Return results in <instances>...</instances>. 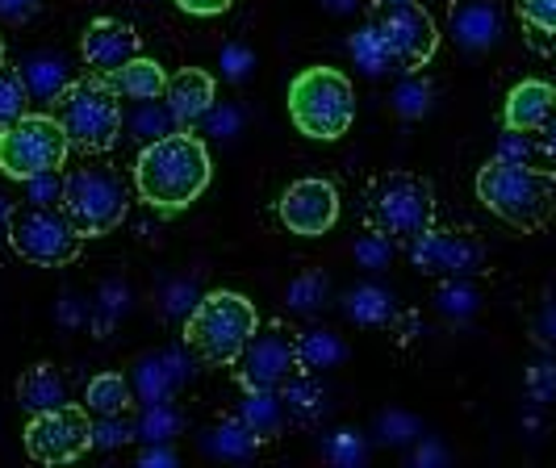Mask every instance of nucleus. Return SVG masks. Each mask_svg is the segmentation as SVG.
Instances as JSON below:
<instances>
[{"label":"nucleus","instance_id":"obj_1","mask_svg":"<svg viewBox=\"0 0 556 468\" xmlns=\"http://www.w3.org/2000/svg\"><path fill=\"white\" fill-rule=\"evenodd\" d=\"M440 51V26L418 0H372L364 29L352 34V59L372 76H415Z\"/></svg>","mask_w":556,"mask_h":468},{"label":"nucleus","instance_id":"obj_2","mask_svg":"<svg viewBox=\"0 0 556 468\" xmlns=\"http://www.w3.org/2000/svg\"><path fill=\"white\" fill-rule=\"evenodd\" d=\"M210 151L189 130L147 142L135 164V189L151 210H185L210 189Z\"/></svg>","mask_w":556,"mask_h":468},{"label":"nucleus","instance_id":"obj_3","mask_svg":"<svg viewBox=\"0 0 556 468\" xmlns=\"http://www.w3.org/2000/svg\"><path fill=\"white\" fill-rule=\"evenodd\" d=\"M477 201L515 230H544L556 218V176L528 160H490L477 172Z\"/></svg>","mask_w":556,"mask_h":468},{"label":"nucleus","instance_id":"obj_4","mask_svg":"<svg viewBox=\"0 0 556 468\" xmlns=\"http://www.w3.org/2000/svg\"><path fill=\"white\" fill-rule=\"evenodd\" d=\"M364 222L390 243L410 248L435 226V189L415 172H381L364 193Z\"/></svg>","mask_w":556,"mask_h":468},{"label":"nucleus","instance_id":"obj_5","mask_svg":"<svg viewBox=\"0 0 556 468\" xmlns=\"http://www.w3.org/2000/svg\"><path fill=\"white\" fill-rule=\"evenodd\" d=\"M255 327H260L255 305L243 293L218 289V293H205L201 302H193L189 318H185V343H189V352L197 359H205L214 368H226L248 347Z\"/></svg>","mask_w":556,"mask_h":468},{"label":"nucleus","instance_id":"obj_6","mask_svg":"<svg viewBox=\"0 0 556 468\" xmlns=\"http://www.w3.org/2000/svg\"><path fill=\"white\" fill-rule=\"evenodd\" d=\"M289 117L306 138L334 142L356 122V88L339 67H306L289 84Z\"/></svg>","mask_w":556,"mask_h":468},{"label":"nucleus","instance_id":"obj_7","mask_svg":"<svg viewBox=\"0 0 556 468\" xmlns=\"http://www.w3.org/2000/svg\"><path fill=\"white\" fill-rule=\"evenodd\" d=\"M59 205L76 222L84 239H97V235H110L113 226L126 218L130 189L117 167L84 160V164L67 167V176L59 180Z\"/></svg>","mask_w":556,"mask_h":468},{"label":"nucleus","instance_id":"obj_8","mask_svg":"<svg viewBox=\"0 0 556 468\" xmlns=\"http://www.w3.org/2000/svg\"><path fill=\"white\" fill-rule=\"evenodd\" d=\"M51 110H55L72 151H84V155H105L122 135V105L101 76L72 80L51 101Z\"/></svg>","mask_w":556,"mask_h":468},{"label":"nucleus","instance_id":"obj_9","mask_svg":"<svg viewBox=\"0 0 556 468\" xmlns=\"http://www.w3.org/2000/svg\"><path fill=\"white\" fill-rule=\"evenodd\" d=\"M9 243L22 260L38 264V268H63L80 255L84 235L76 230V222L63 214V205L26 197L9 214Z\"/></svg>","mask_w":556,"mask_h":468},{"label":"nucleus","instance_id":"obj_10","mask_svg":"<svg viewBox=\"0 0 556 468\" xmlns=\"http://www.w3.org/2000/svg\"><path fill=\"white\" fill-rule=\"evenodd\" d=\"M67 151H72V142L63 135L55 113H26L0 130V172L9 180L51 176L67 164Z\"/></svg>","mask_w":556,"mask_h":468},{"label":"nucleus","instance_id":"obj_11","mask_svg":"<svg viewBox=\"0 0 556 468\" xmlns=\"http://www.w3.org/2000/svg\"><path fill=\"white\" fill-rule=\"evenodd\" d=\"M92 447V414L88 406H59V410L29 414L26 452L42 465H72Z\"/></svg>","mask_w":556,"mask_h":468},{"label":"nucleus","instance_id":"obj_12","mask_svg":"<svg viewBox=\"0 0 556 468\" xmlns=\"http://www.w3.org/2000/svg\"><path fill=\"white\" fill-rule=\"evenodd\" d=\"M239 385L243 389H280L302 364H298V334H289V327L268 322L264 331L255 327L248 339V347L239 352Z\"/></svg>","mask_w":556,"mask_h":468},{"label":"nucleus","instance_id":"obj_13","mask_svg":"<svg viewBox=\"0 0 556 468\" xmlns=\"http://www.w3.org/2000/svg\"><path fill=\"white\" fill-rule=\"evenodd\" d=\"M280 222L293 230V235H306V239H318L327 235L334 222H339V193H334L331 180H298L289 185L285 197H280Z\"/></svg>","mask_w":556,"mask_h":468},{"label":"nucleus","instance_id":"obj_14","mask_svg":"<svg viewBox=\"0 0 556 468\" xmlns=\"http://www.w3.org/2000/svg\"><path fill=\"white\" fill-rule=\"evenodd\" d=\"M410 260L427 276H477L485 264V248L469 235H452V230H427L410 243Z\"/></svg>","mask_w":556,"mask_h":468},{"label":"nucleus","instance_id":"obj_15","mask_svg":"<svg viewBox=\"0 0 556 468\" xmlns=\"http://www.w3.org/2000/svg\"><path fill=\"white\" fill-rule=\"evenodd\" d=\"M80 55L97 76H105V72H113V67H122V63H130V59L139 55V29L117 22V17H97L92 26L84 29Z\"/></svg>","mask_w":556,"mask_h":468},{"label":"nucleus","instance_id":"obj_16","mask_svg":"<svg viewBox=\"0 0 556 468\" xmlns=\"http://www.w3.org/2000/svg\"><path fill=\"white\" fill-rule=\"evenodd\" d=\"M502 34V9L494 0H452L447 9V38L460 51H490Z\"/></svg>","mask_w":556,"mask_h":468},{"label":"nucleus","instance_id":"obj_17","mask_svg":"<svg viewBox=\"0 0 556 468\" xmlns=\"http://www.w3.org/2000/svg\"><path fill=\"white\" fill-rule=\"evenodd\" d=\"M553 117H556V88L544 80L515 84L510 97H506V110H502L506 130H519V135H544V126Z\"/></svg>","mask_w":556,"mask_h":468},{"label":"nucleus","instance_id":"obj_18","mask_svg":"<svg viewBox=\"0 0 556 468\" xmlns=\"http://www.w3.org/2000/svg\"><path fill=\"white\" fill-rule=\"evenodd\" d=\"M167 113H172V122H180V126H197L205 113L214 110V76L210 72H201V67H180V72H172L167 76Z\"/></svg>","mask_w":556,"mask_h":468},{"label":"nucleus","instance_id":"obj_19","mask_svg":"<svg viewBox=\"0 0 556 468\" xmlns=\"http://www.w3.org/2000/svg\"><path fill=\"white\" fill-rule=\"evenodd\" d=\"M17 76L26 84L29 101H55L59 92L72 84V63L63 51H29L22 63H17Z\"/></svg>","mask_w":556,"mask_h":468},{"label":"nucleus","instance_id":"obj_20","mask_svg":"<svg viewBox=\"0 0 556 468\" xmlns=\"http://www.w3.org/2000/svg\"><path fill=\"white\" fill-rule=\"evenodd\" d=\"M101 80H105V88H110L113 97H122V101H155V97H164V88H167L164 67L147 55H135L130 63L105 72Z\"/></svg>","mask_w":556,"mask_h":468},{"label":"nucleus","instance_id":"obj_21","mask_svg":"<svg viewBox=\"0 0 556 468\" xmlns=\"http://www.w3.org/2000/svg\"><path fill=\"white\" fill-rule=\"evenodd\" d=\"M67 381L55 372V364H34L22 372L17 381V406L26 414H42V410H59L67 406Z\"/></svg>","mask_w":556,"mask_h":468},{"label":"nucleus","instance_id":"obj_22","mask_svg":"<svg viewBox=\"0 0 556 468\" xmlns=\"http://www.w3.org/2000/svg\"><path fill=\"white\" fill-rule=\"evenodd\" d=\"M135 402H139V393L122 372H101L84 389V406H88L92 418H126L135 410Z\"/></svg>","mask_w":556,"mask_h":468},{"label":"nucleus","instance_id":"obj_23","mask_svg":"<svg viewBox=\"0 0 556 468\" xmlns=\"http://www.w3.org/2000/svg\"><path fill=\"white\" fill-rule=\"evenodd\" d=\"M185 381V364L172 356V352H151L139 359V372H135V393L142 402H167L172 389Z\"/></svg>","mask_w":556,"mask_h":468},{"label":"nucleus","instance_id":"obj_24","mask_svg":"<svg viewBox=\"0 0 556 468\" xmlns=\"http://www.w3.org/2000/svg\"><path fill=\"white\" fill-rule=\"evenodd\" d=\"M239 418L248 422L260 440H273L285 427V418H289L285 402H280V389H243V414Z\"/></svg>","mask_w":556,"mask_h":468},{"label":"nucleus","instance_id":"obj_25","mask_svg":"<svg viewBox=\"0 0 556 468\" xmlns=\"http://www.w3.org/2000/svg\"><path fill=\"white\" fill-rule=\"evenodd\" d=\"M280 402H285V414H289L293 422H314V418L323 414L327 393H323V385L314 381V372L298 368V372H293V377L280 385Z\"/></svg>","mask_w":556,"mask_h":468},{"label":"nucleus","instance_id":"obj_26","mask_svg":"<svg viewBox=\"0 0 556 468\" xmlns=\"http://www.w3.org/2000/svg\"><path fill=\"white\" fill-rule=\"evenodd\" d=\"M348 356V347H343V339L331 331H323V327H314V331L298 334V364L306 368V372H323V368H334L339 359Z\"/></svg>","mask_w":556,"mask_h":468},{"label":"nucleus","instance_id":"obj_27","mask_svg":"<svg viewBox=\"0 0 556 468\" xmlns=\"http://www.w3.org/2000/svg\"><path fill=\"white\" fill-rule=\"evenodd\" d=\"M348 314H352L356 322H364V327H381V322H390L393 318V302L386 289L361 284V289L348 293Z\"/></svg>","mask_w":556,"mask_h":468},{"label":"nucleus","instance_id":"obj_28","mask_svg":"<svg viewBox=\"0 0 556 468\" xmlns=\"http://www.w3.org/2000/svg\"><path fill=\"white\" fill-rule=\"evenodd\" d=\"M210 443H214L218 456H251L260 447V435L251 431L243 418H226V422L214 427V440Z\"/></svg>","mask_w":556,"mask_h":468},{"label":"nucleus","instance_id":"obj_29","mask_svg":"<svg viewBox=\"0 0 556 468\" xmlns=\"http://www.w3.org/2000/svg\"><path fill=\"white\" fill-rule=\"evenodd\" d=\"M26 113H29V92L26 84H22V76H17V67H0V130L13 126Z\"/></svg>","mask_w":556,"mask_h":468},{"label":"nucleus","instance_id":"obj_30","mask_svg":"<svg viewBox=\"0 0 556 468\" xmlns=\"http://www.w3.org/2000/svg\"><path fill=\"white\" fill-rule=\"evenodd\" d=\"M427 101H431V88L418 80V72L393 88V110L402 113V117H418V113L427 110Z\"/></svg>","mask_w":556,"mask_h":468},{"label":"nucleus","instance_id":"obj_31","mask_svg":"<svg viewBox=\"0 0 556 468\" xmlns=\"http://www.w3.org/2000/svg\"><path fill=\"white\" fill-rule=\"evenodd\" d=\"M519 4V17L523 26L535 34H553L556 38V0H515Z\"/></svg>","mask_w":556,"mask_h":468},{"label":"nucleus","instance_id":"obj_32","mask_svg":"<svg viewBox=\"0 0 556 468\" xmlns=\"http://www.w3.org/2000/svg\"><path fill=\"white\" fill-rule=\"evenodd\" d=\"M440 309L447 314H473L477 309V293L465 284V276H447L444 289H440Z\"/></svg>","mask_w":556,"mask_h":468},{"label":"nucleus","instance_id":"obj_33","mask_svg":"<svg viewBox=\"0 0 556 468\" xmlns=\"http://www.w3.org/2000/svg\"><path fill=\"white\" fill-rule=\"evenodd\" d=\"M323 289H327V280H323L318 273L302 276V280H293V284H289V305H293V309H318Z\"/></svg>","mask_w":556,"mask_h":468},{"label":"nucleus","instance_id":"obj_34","mask_svg":"<svg viewBox=\"0 0 556 468\" xmlns=\"http://www.w3.org/2000/svg\"><path fill=\"white\" fill-rule=\"evenodd\" d=\"M172 431H176V414L167 410V402H151L147 422H142V440H167Z\"/></svg>","mask_w":556,"mask_h":468},{"label":"nucleus","instance_id":"obj_35","mask_svg":"<svg viewBox=\"0 0 556 468\" xmlns=\"http://www.w3.org/2000/svg\"><path fill=\"white\" fill-rule=\"evenodd\" d=\"M327 460H334V465H356V460H364V443L356 440V431H339L327 443Z\"/></svg>","mask_w":556,"mask_h":468},{"label":"nucleus","instance_id":"obj_36","mask_svg":"<svg viewBox=\"0 0 556 468\" xmlns=\"http://www.w3.org/2000/svg\"><path fill=\"white\" fill-rule=\"evenodd\" d=\"M390 248H393L390 239L372 230V235H364L361 243H356V260H361L364 268H381V264H386V255H390Z\"/></svg>","mask_w":556,"mask_h":468},{"label":"nucleus","instance_id":"obj_37","mask_svg":"<svg viewBox=\"0 0 556 468\" xmlns=\"http://www.w3.org/2000/svg\"><path fill=\"white\" fill-rule=\"evenodd\" d=\"M130 440V427L122 422V418H97V427H92V443H101V447H117V443Z\"/></svg>","mask_w":556,"mask_h":468},{"label":"nucleus","instance_id":"obj_38","mask_svg":"<svg viewBox=\"0 0 556 468\" xmlns=\"http://www.w3.org/2000/svg\"><path fill=\"white\" fill-rule=\"evenodd\" d=\"M531 331H535V339H540V343L556 347V298H548V302H544V309H540V314H535V322H531Z\"/></svg>","mask_w":556,"mask_h":468},{"label":"nucleus","instance_id":"obj_39","mask_svg":"<svg viewBox=\"0 0 556 468\" xmlns=\"http://www.w3.org/2000/svg\"><path fill=\"white\" fill-rule=\"evenodd\" d=\"M42 0H0V22H29L38 17Z\"/></svg>","mask_w":556,"mask_h":468},{"label":"nucleus","instance_id":"obj_40","mask_svg":"<svg viewBox=\"0 0 556 468\" xmlns=\"http://www.w3.org/2000/svg\"><path fill=\"white\" fill-rule=\"evenodd\" d=\"M185 13H193V17H218V13H226L235 0H176Z\"/></svg>","mask_w":556,"mask_h":468},{"label":"nucleus","instance_id":"obj_41","mask_svg":"<svg viewBox=\"0 0 556 468\" xmlns=\"http://www.w3.org/2000/svg\"><path fill=\"white\" fill-rule=\"evenodd\" d=\"M540 147H544V160L556 167V117L544 126V142H540Z\"/></svg>","mask_w":556,"mask_h":468},{"label":"nucleus","instance_id":"obj_42","mask_svg":"<svg viewBox=\"0 0 556 468\" xmlns=\"http://www.w3.org/2000/svg\"><path fill=\"white\" fill-rule=\"evenodd\" d=\"M356 0H327V9H334V13H348Z\"/></svg>","mask_w":556,"mask_h":468},{"label":"nucleus","instance_id":"obj_43","mask_svg":"<svg viewBox=\"0 0 556 468\" xmlns=\"http://www.w3.org/2000/svg\"><path fill=\"white\" fill-rule=\"evenodd\" d=\"M0 67H4V38H0Z\"/></svg>","mask_w":556,"mask_h":468}]
</instances>
